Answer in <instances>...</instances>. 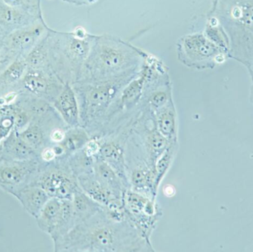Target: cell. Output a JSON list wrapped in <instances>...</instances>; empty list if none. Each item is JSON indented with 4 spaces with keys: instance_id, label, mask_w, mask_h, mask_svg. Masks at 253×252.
I'll return each mask as SVG.
<instances>
[{
    "instance_id": "obj_1",
    "label": "cell",
    "mask_w": 253,
    "mask_h": 252,
    "mask_svg": "<svg viewBox=\"0 0 253 252\" xmlns=\"http://www.w3.org/2000/svg\"><path fill=\"white\" fill-rule=\"evenodd\" d=\"M56 252H154L150 240L126 220H116L105 208L53 241Z\"/></svg>"
},
{
    "instance_id": "obj_2",
    "label": "cell",
    "mask_w": 253,
    "mask_h": 252,
    "mask_svg": "<svg viewBox=\"0 0 253 252\" xmlns=\"http://www.w3.org/2000/svg\"><path fill=\"white\" fill-rule=\"evenodd\" d=\"M147 55L116 36L94 35L88 56L75 83L107 81L138 72Z\"/></svg>"
},
{
    "instance_id": "obj_3",
    "label": "cell",
    "mask_w": 253,
    "mask_h": 252,
    "mask_svg": "<svg viewBox=\"0 0 253 252\" xmlns=\"http://www.w3.org/2000/svg\"><path fill=\"white\" fill-rule=\"evenodd\" d=\"M140 71L107 81L71 84L80 106V126L84 127L92 138L100 136L110 109L126 84L135 78Z\"/></svg>"
},
{
    "instance_id": "obj_4",
    "label": "cell",
    "mask_w": 253,
    "mask_h": 252,
    "mask_svg": "<svg viewBox=\"0 0 253 252\" xmlns=\"http://www.w3.org/2000/svg\"><path fill=\"white\" fill-rule=\"evenodd\" d=\"M209 15L219 21L230 38L231 59L247 68L253 63V0H214Z\"/></svg>"
},
{
    "instance_id": "obj_5",
    "label": "cell",
    "mask_w": 253,
    "mask_h": 252,
    "mask_svg": "<svg viewBox=\"0 0 253 252\" xmlns=\"http://www.w3.org/2000/svg\"><path fill=\"white\" fill-rule=\"evenodd\" d=\"M93 36L81 27L72 32L49 30L47 39L50 66L65 84H73L78 79L90 52Z\"/></svg>"
},
{
    "instance_id": "obj_6",
    "label": "cell",
    "mask_w": 253,
    "mask_h": 252,
    "mask_svg": "<svg viewBox=\"0 0 253 252\" xmlns=\"http://www.w3.org/2000/svg\"><path fill=\"white\" fill-rule=\"evenodd\" d=\"M178 59L195 70L212 69L230 58L229 53L212 43L204 32L183 36L176 43Z\"/></svg>"
},
{
    "instance_id": "obj_7",
    "label": "cell",
    "mask_w": 253,
    "mask_h": 252,
    "mask_svg": "<svg viewBox=\"0 0 253 252\" xmlns=\"http://www.w3.org/2000/svg\"><path fill=\"white\" fill-rule=\"evenodd\" d=\"M42 188L50 198L72 200L80 189L77 177L66 160H57L48 164L41 163L40 173L34 183Z\"/></svg>"
},
{
    "instance_id": "obj_8",
    "label": "cell",
    "mask_w": 253,
    "mask_h": 252,
    "mask_svg": "<svg viewBox=\"0 0 253 252\" xmlns=\"http://www.w3.org/2000/svg\"><path fill=\"white\" fill-rule=\"evenodd\" d=\"M50 29L43 18L29 26L7 34L0 45V61L4 68L16 59H25Z\"/></svg>"
},
{
    "instance_id": "obj_9",
    "label": "cell",
    "mask_w": 253,
    "mask_h": 252,
    "mask_svg": "<svg viewBox=\"0 0 253 252\" xmlns=\"http://www.w3.org/2000/svg\"><path fill=\"white\" fill-rule=\"evenodd\" d=\"M35 220L42 232L56 241L75 226L72 201L50 198Z\"/></svg>"
},
{
    "instance_id": "obj_10",
    "label": "cell",
    "mask_w": 253,
    "mask_h": 252,
    "mask_svg": "<svg viewBox=\"0 0 253 252\" xmlns=\"http://www.w3.org/2000/svg\"><path fill=\"white\" fill-rule=\"evenodd\" d=\"M39 159L17 161L0 158V189L13 195L25 186L34 183L40 173Z\"/></svg>"
},
{
    "instance_id": "obj_11",
    "label": "cell",
    "mask_w": 253,
    "mask_h": 252,
    "mask_svg": "<svg viewBox=\"0 0 253 252\" xmlns=\"http://www.w3.org/2000/svg\"><path fill=\"white\" fill-rule=\"evenodd\" d=\"M65 85V83L53 72L30 68L27 69L20 81L21 90L52 105Z\"/></svg>"
},
{
    "instance_id": "obj_12",
    "label": "cell",
    "mask_w": 253,
    "mask_h": 252,
    "mask_svg": "<svg viewBox=\"0 0 253 252\" xmlns=\"http://www.w3.org/2000/svg\"><path fill=\"white\" fill-rule=\"evenodd\" d=\"M79 186L83 192L93 201L99 203L111 212L123 210V201L118 199L108 188L105 187L93 173H84L77 176Z\"/></svg>"
},
{
    "instance_id": "obj_13",
    "label": "cell",
    "mask_w": 253,
    "mask_h": 252,
    "mask_svg": "<svg viewBox=\"0 0 253 252\" xmlns=\"http://www.w3.org/2000/svg\"><path fill=\"white\" fill-rule=\"evenodd\" d=\"M53 107L68 127L80 126V106L71 84H65L63 90L53 102Z\"/></svg>"
},
{
    "instance_id": "obj_14",
    "label": "cell",
    "mask_w": 253,
    "mask_h": 252,
    "mask_svg": "<svg viewBox=\"0 0 253 252\" xmlns=\"http://www.w3.org/2000/svg\"><path fill=\"white\" fill-rule=\"evenodd\" d=\"M25 10L7 5L0 1V28L6 34L29 26L40 19Z\"/></svg>"
},
{
    "instance_id": "obj_15",
    "label": "cell",
    "mask_w": 253,
    "mask_h": 252,
    "mask_svg": "<svg viewBox=\"0 0 253 252\" xmlns=\"http://www.w3.org/2000/svg\"><path fill=\"white\" fill-rule=\"evenodd\" d=\"M22 208L34 219L39 216L50 197L47 192L35 184H30L13 194Z\"/></svg>"
},
{
    "instance_id": "obj_16",
    "label": "cell",
    "mask_w": 253,
    "mask_h": 252,
    "mask_svg": "<svg viewBox=\"0 0 253 252\" xmlns=\"http://www.w3.org/2000/svg\"><path fill=\"white\" fill-rule=\"evenodd\" d=\"M153 114L159 133L169 142L178 141V115L173 99Z\"/></svg>"
},
{
    "instance_id": "obj_17",
    "label": "cell",
    "mask_w": 253,
    "mask_h": 252,
    "mask_svg": "<svg viewBox=\"0 0 253 252\" xmlns=\"http://www.w3.org/2000/svg\"><path fill=\"white\" fill-rule=\"evenodd\" d=\"M93 173L105 187L108 188L118 199L123 201V195L127 189L112 167L97 155L93 164Z\"/></svg>"
},
{
    "instance_id": "obj_18",
    "label": "cell",
    "mask_w": 253,
    "mask_h": 252,
    "mask_svg": "<svg viewBox=\"0 0 253 252\" xmlns=\"http://www.w3.org/2000/svg\"><path fill=\"white\" fill-rule=\"evenodd\" d=\"M28 65L25 59L19 58L10 63L0 74V96L13 91H21L22 81Z\"/></svg>"
},
{
    "instance_id": "obj_19",
    "label": "cell",
    "mask_w": 253,
    "mask_h": 252,
    "mask_svg": "<svg viewBox=\"0 0 253 252\" xmlns=\"http://www.w3.org/2000/svg\"><path fill=\"white\" fill-rule=\"evenodd\" d=\"M91 139V136L82 126L68 127L63 140L57 144L63 153L62 160L68 159L73 154L83 149Z\"/></svg>"
},
{
    "instance_id": "obj_20",
    "label": "cell",
    "mask_w": 253,
    "mask_h": 252,
    "mask_svg": "<svg viewBox=\"0 0 253 252\" xmlns=\"http://www.w3.org/2000/svg\"><path fill=\"white\" fill-rule=\"evenodd\" d=\"M3 158L17 161L39 159L37 152L26 144L16 132H12L2 141Z\"/></svg>"
},
{
    "instance_id": "obj_21",
    "label": "cell",
    "mask_w": 253,
    "mask_h": 252,
    "mask_svg": "<svg viewBox=\"0 0 253 252\" xmlns=\"http://www.w3.org/2000/svg\"><path fill=\"white\" fill-rule=\"evenodd\" d=\"M71 201L75 226L88 220L105 208V207L93 201L88 195H86L81 189L75 192Z\"/></svg>"
},
{
    "instance_id": "obj_22",
    "label": "cell",
    "mask_w": 253,
    "mask_h": 252,
    "mask_svg": "<svg viewBox=\"0 0 253 252\" xmlns=\"http://www.w3.org/2000/svg\"><path fill=\"white\" fill-rule=\"evenodd\" d=\"M203 32L212 43L230 55V38L218 19L213 15L208 16Z\"/></svg>"
},
{
    "instance_id": "obj_23",
    "label": "cell",
    "mask_w": 253,
    "mask_h": 252,
    "mask_svg": "<svg viewBox=\"0 0 253 252\" xmlns=\"http://www.w3.org/2000/svg\"><path fill=\"white\" fill-rule=\"evenodd\" d=\"M178 149V141L170 142L166 150L161 155L160 158L155 164V173H156V191L158 192L159 186L163 180L164 178L169 171L172 162L175 159V155Z\"/></svg>"
},
{
    "instance_id": "obj_24",
    "label": "cell",
    "mask_w": 253,
    "mask_h": 252,
    "mask_svg": "<svg viewBox=\"0 0 253 252\" xmlns=\"http://www.w3.org/2000/svg\"><path fill=\"white\" fill-rule=\"evenodd\" d=\"M0 1L7 5L22 9L38 17H43L42 0H0Z\"/></svg>"
},
{
    "instance_id": "obj_25",
    "label": "cell",
    "mask_w": 253,
    "mask_h": 252,
    "mask_svg": "<svg viewBox=\"0 0 253 252\" xmlns=\"http://www.w3.org/2000/svg\"><path fill=\"white\" fill-rule=\"evenodd\" d=\"M62 1L69 3V4H74V5L83 6L94 4L96 1H98V0H62Z\"/></svg>"
},
{
    "instance_id": "obj_26",
    "label": "cell",
    "mask_w": 253,
    "mask_h": 252,
    "mask_svg": "<svg viewBox=\"0 0 253 252\" xmlns=\"http://www.w3.org/2000/svg\"><path fill=\"white\" fill-rule=\"evenodd\" d=\"M7 34L3 31V30L0 28V45H1V43H2L3 40H4V37Z\"/></svg>"
},
{
    "instance_id": "obj_27",
    "label": "cell",
    "mask_w": 253,
    "mask_h": 252,
    "mask_svg": "<svg viewBox=\"0 0 253 252\" xmlns=\"http://www.w3.org/2000/svg\"><path fill=\"white\" fill-rule=\"evenodd\" d=\"M248 71H249L250 75H251V79H252V82H253V63L251 66L248 68Z\"/></svg>"
},
{
    "instance_id": "obj_28",
    "label": "cell",
    "mask_w": 253,
    "mask_h": 252,
    "mask_svg": "<svg viewBox=\"0 0 253 252\" xmlns=\"http://www.w3.org/2000/svg\"><path fill=\"white\" fill-rule=\"evenodd\" d=\"M3 156V146L2 142H0V158Z\"/></svg>"
},
{
    "instance_id": "obj_29",
    "label": "cell",
    "mask_w": 253,
    "mask_h": 252,
    "mask_svg": "<svg viewBox=\"0 0 253 252\" xmlns=\"http://www.w3.org/2000/svg\"><path fill=\"white\" fill-rule=\"evenodd\" d=\"M251 101L253 105V82H252V87H251Z\"/></svg>"
},
{
    "instance_id": "obj_30",
    "label": "cell",
    "mask_w": 253,
    "mask_h": 252,
    "mask_svg": "<svg viewBox=\"0 0 253 252\" xmlns=\"http://www.w3.org/2000/svg\"><path fill=\"white\" fill-rule=\"evenodd\" d=\"M5 69V68H4V66H3L2 64H1V61H0V74H1V72H2Z\"/></svg>"
}]
</instances>
